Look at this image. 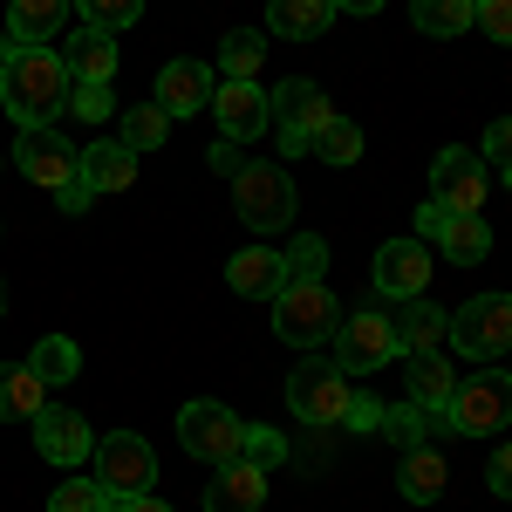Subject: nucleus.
I'll return each mask as SVG.
<instances>
[{
    "label": "nucleus",
    "mask_w": 512,
    "mask_h": 512,
    "mask_svg": "<svg viewBox=\"0 0 512 512\" xmlns=\"http://www.w3.org/2000/svg\"><path fill=\"white\" fill-rule=\"evenodd\" d=\"M233 205H239V219H246L253 233H274V226L294 219V178H287L280 164H246L233 178Z\"/></svg>",
    "instance_id": "9"
},
{
    "label": "nucleus",
    "mask_w": 512,
    "mask_h": 512,
    "mask_svg": "<svg viewBox=\"0 0 512 512\" xmlns=\"http://www.w3.org/2000/svg\"><path fill=\"white\" fill-rule=\"evenodd\" d=\"M117 512H171V506H164V499H151V492H137V499H123Z\"/></svg>",
    "instance_id": "46"
},
{
    "label": "nucleus",
    "mask_w": 512,
    "mask_h": 512,
    "mask_svg": "<svg viewBox=\"0 0 512 512\" xmlns=\"http://www.w3.org/2000/svg\"><path fill=\"white\" fill-rule=\"evenodd\" d=\"M62 198V212H89V185H69V192H55Z\"/></svg>",
    "instance_id": "45"
},
{
    "label": "nucleus",
    "mask_w": 512,
    "mask_h": 512,
    "mask_svg": "<svg viewBox=\"0 0 512 512\" xmlns=\"http://www.w3.org/2000/svg\"><path fill=\"white\" fill-rule=\"evenodd\" d=\"M485 151H492V164H499V171H512V117H499L492 130H485Z\"/></svg>",
    "instance_id": "42"
},
{
    "label": "nucleus",
    "mask_w": 512,
    "mask_h": 512,
    "mask_svg": "<svg viewBox=\"0 0 512 512\" xmlns=\"http://www.w3.org/2000/svg\"><path fill=\"white\" fill-rule=\"evenodd\" d=\"M0 308H7V287H0Z\"/></svg>",
    "instance_id": "48"
},
{
    "label": "nucleus",
    "mask_w": 512,
    "mask_h": 512,
    "mask_svg": "<svg viewBox=\"0 0 512 512\" xmlns=\"http://www.w3.org/2000/svg\"><path fill=\"white\" fill-rule=\"evenodd\" d=\"M205 164H212L219 178H239V171H246V158H239V144H233V137H219V144L205 151Z\"/></svg>",
    "instance_id": "40"
},
{
    "label": "nucleus",
    "mask_w": 512,
    "mask_h": 512,
    "mask_svg": "<svg viewBox=\"0 0 512 512\" xmlns=\"http://www.w3.org/2000/svg\"><path fill=\"white\" fill-rule=\"evenodd\" d=\"M335 14H383V0H335Z\"/></svg>",
    "instance_id": "47"
},
{
    "label": "nucleus",
    "mask_w": 512,
    "mask_h": 512,
    "mask_svg": "<svg viewBox=\"0 0 512 512\" xmlns=\"http://www.w3.org/2000/svg\"><path fill=\"white\" fill-rule=\"evenodd\" d=\"M267 21H274V35H287V41H315V35H328V21H335V0H274Z\"/></svg>",
    "instance_id": "24"
},
{
    "label": "nucleus",
    "mask_w": 512,
    "mask_h": 512,
    "mask_svg": "<svg viewBox=\"0 0 512 512\" xmlns=\"http://www.w3.org/2000/svg\"><path fill=\"white\" fill-rule=\"evenodd\" d=\"M28 369H35L48 390H55V383H76V376H82V349L69 342V335H41L35 355H28Z\"/></svg>",
    "instance_id": "28"
},
{
    "label": "nucleus",
    "mask_w": 512,
    "mask_h": 512,
    "mask_svg": "<svg viewBox=\"0 0 512 512\" xmlns=\"http://www.w3.org/2000/svg\"><path fill=\"white\" fill-rule=\"evenodd\" d=\"M287 403H294V417L301 424H342L355 403V383L349 369H328V362H308V369H294L287 376Z\"/></svg>",
    "instance_id": "11"
},
{
    "label": "nucleus",
    "mask_w": 512,
    "mask_h": 512,
    "mask_svg": "<svg viewBox=\"0 0 512 512\" xmlns=\"http://www.w3.org/2000/svg\"><path fill=\"white\" fill-rule=\"evenodd\" d=\"M512 424V376L506 369H478V376H458L451 403L431 417V437L437 431H458V437H492Z\"/></svg>",
    "instance_id": "2"
},
{
    "label": "nucleus",
    "mask_w": 512,
    "mask_h": 512,
    "mask_svg": "<svg viewBox=\"0 0 512 512\" xmlns=\"http://www.w3.org/2000/svg\"><path fill=\"white\" fill-rule=\"evenodd\" d=\"M437 253H444V260H458V267H478V260L492 253L485 219H478V212H451V219H444V233H437Z\"/></svg>",
    "instance_id": "25"
},
{
    "label": "nucleus",
    "mask_w": 512,
    "mask_h": 512,
    "mask_svg": "<svg viewBox=\"0 0 512 512\" xmlns=\"http://www.w3.org/2000/svg\"><path fill=\"white\" fill-rule=\"evenodd\" d=\"M76 7H82V21L103 28V35H117V28H130L144 14V0H76Z\"/></svg>",
    "instance_id": "37"
},
{
    "label": "nucleus",
    "mask_w": 512,
    "mask_h": 512,
    "mask_svg": "<svg viewBox=\"0 0 512 512\" xmlns=\"http://www.w3.org/2000/svg\"><path fill=\"white\" fill-rule=\"evenodd\" d=\"M48 512H117V499H110L96 478H62L55 499H48Z\"/></svg>",
    "instance_id": "33"
},
{
    "label": "nucleus",
    "mask_w": 512,
    "mask_h": 512,
    "mask_svg": "<svg viewBox=\"0 0 512 512\" xmlns=\"http://www.w3.org/2000/svg\"><path fill=\"white\" fill-rule=\"evenodd\" d=\"M444 219H451V212H444L437 198H431V205H417V239H437V233H444Z\"/></svg>",
    "instance_id": "44"
},
{
    "label": "nucleus",
    "mask_w": 512,
    "mask_h": 512,
    "mask_svg": "<svg viewBox=\"0 0 512 512\" xmlns=\"http://www.w3.org/2000/svg\"><path fill=\"white\" fill-rule=\"evenodd\" d=\"M472 7L478 0H410V21H417V28H424V35H465V28H472Z\"/></svg>",
    "instance_id": "29"
},
{
    "label": "nucleus",
    "mask_w": 512,
    "mask_h": 512,
    "mask_svg": "<svg viewBox=\"0 0 512 512\" xmlns=\"http://www.w3.org/2000/svg\"><path fill=\"white\" fill-rule=\"evenodd\" d=\"M437 492H444V458H437L431 444L403 451V499L410 506H437Z\"/></svg>",
    "instance_id": "26"
},
{
    "label": "nucleus",
    "mask_w": 512,
    "mask_h": 512,
    "mask_svg": "<svg viewBox=\"0 0 512 512\" xmlns=\"http://www.w3.org/2000/svg\"><path fill=\"white\" fill-rule=\"evenodd\" d=\"M69 110H76V117H89V123H110V82H76Z\"/></svg>",
    "instance_id": "39"
},
{
    "label": "nucleus",
    "mask_w": 512,
    "mask_h": 512,
    "mask_svg": "<svg viewBox=\"0 0 512 512\" xmlns=\"http://www.w3.org/2000/svg\"><path fill=\"white\" fill-rule=\"evenodd\" d=\"M212 110H219V137H233V144H253L274 123V103H267L260 82H219L212 89Z\"/></svg>",
    "instance_id": "14"
},
{
    "label": "nucleus",
    "mask_w": 512,
    "mask_h": 512,
    "mask_svg": "<svg viewBox=\"0 0 512 512\" xmlns=\"http://www.w3.org/2000/svg\"><path fill=\"white\" fill-rule=\"evenodd\" d=\"M226 280H233V294H246V301H274L280 287H287V267H280L274 246H246V253L226 260Z\"/></svg>",
    "instance_id": "20"
},
{
    "label": "nucleus",
    "mask_w": 512,
    "mask_h": 512,
    "mask_svg": "<svg viewBox=\"0 0 512 512\" xmlns=\"http://www.w3.org/2000/svg\"><path fill=\"white\" fill-rule=\"evenodd\" d=\"M41 410H48V383L28 362H0V417H28L35 424Z\"/></svg>",
    "instance_id": "23"
},
{
    "label": "nucleus",
    "mask_w": 512,
    "mask_h": 512,
    "mask_svg": "<svg viewBox=\"0 0 512 512\" xmlns=\"http://www.w3.org/2000/svg\"><path fill=\"white\" fill-rule=\"evenodd\" d=\"M396 321L390 308L376 301V308H362V315H342V328H335V369H349V376H369V369H383V362H396Z\"/></svg>",
    "instance_id": "7"
},
{
    "label": "nucleus",
    "mask_w": 512,
    "mask_h": 512,
    "mask_svg": "<svg viewBox=\"0 0 512 512\" xmlns=\"http://www.w3.org/2000/svg\"><path fill=\"white\" fill-rule=\"evenodd\" d=\"M280 267H287V287H294V280H321V267H328V246H321L315 233H301L287 253H280Z\"/></svg>",
    "instance_id": "35"
},
{
    "label": "nucleus",
    "mask_w": 512,
    "mask_h": 512,
    "mask_svg": "<svg viewBox=\"0 0 512 512\" xmlns=\"http://www.w3.org/2000/svg\"><path fill=\"white\" fill-rule=\"evenodd\" d=\"M472 28H485L492 41H506V48H512V0H478V7H472Z\"/></svg>",
    "instance_id": "38"
},
{
    "label": "nucleus",
    "mask_w": 512,
    "mask_h": 512,
    "mask_svg": "<svg viewBox=\"0 0 512 512\" xmlns=\"http://www.w3.org/2000/svg\"><path fill=\"white\" fill-rule=\"evenodd\" d=\"M130 178H137V151H130L123 137H103V144H82V185H89V198L123 192Z\"/></svg>",
    "instance_id": "19"
},
{
    "label": "nucleus",
    "mask_w": 512,
    "mask_h": 512,
    "mask_svg": "<svg viewBox=\"0 0 512 512\" xmlns=\"http://www.w3.org/2000/svg\"><path fill=\"white\" fill-rule=\"evenodd\" d=\"M267 103H274V117H280V151H287V158H308V151H315V130L335 117L328 96H321L308 76H287Z\"/></svg>",
    "instance_id": "10"
},
{
    "label": "nucleus",
    "mask_w": 512,
    "mask_h": 512,
    "mask_svg": "<svg viewBox=\"0 0 512 512\" xmlns=\"http://www.w3.org/2000/svg\"><path fill=\"white\" fill-rule=\"evenodd\" d=\"M212 89H219V82H212V69H205V62H164V69H158V110L171 123H178V117H198V110L212 103Z\"/></svg>",
    "instance_id": "15"
},
{
    "label": "nucleus",
    "mask_w": 512,
    "mask_h": 512,
    "mask_svg": "<svg viewBox=\"0 0 512 512\" xmlns=\"http://www.w3.org/2000/svg\"><path fill=\"white\" fill-rule=\"evenodd\" d=\"M335 328H342V308H335L328 280H294L274 294V335L287 349H321V342H335Z\"/></svg>",
    "instance_id": "3"
},
{
    "label": "nucleus",
    "mask_w": 512,
    "mask_h": 512,
    "mask_svg": "<svg viewBox=\"0 0 512 512\" xmlns=\"http://www.w3.org/2000/svg\"><path fill=\"white\" fill-rule=\"evenodd\" d=\"M342 424H349V431H383V403H376V396H355Z\"/></svg>",
    "instance_id": "41"
},
{
    "label": "nucleus",
    "mask_w": 512,
    "mask_h": 512,
    "mask_svg": "<svg viewBox=\"0 0 512 512\" xmlns=\"http://www.w3.org/2000/svg\"><path fill=\"white\" fill-rule=\"evenodd\" d=\"M35 444L48 465H82L89 451H96V437H89V424H82L76 410H41L35 417Z\"/></svg>",
    "instance_id": "17"
},
{
    "label": "nucleus",
    "mask_w": 512,
    "mask_h": 512,
    "mask_svg": "<svg viewBox=\"0 0 512 512\" xmlns=\"http://www.w3.org/2000/svg\"><path fill=\"white\" fill-rule=\"evenodd\" d=\"M383 437H390L396 451H417V444L431 437V410H417V403H396V410H383Z\"/></svg>",
    "instance_id": "34"
},
{
    "label": "nucleus",
    "mask_w": 512,
    "mask_h": 512,
    "mask_svg": "<svg viewBox=\"0 0 512 512\" xmlns=\"http://www.w3.org/2000/svg\"><path fill=\"white\" fill-rule=\"evenodd\" d=\"M506 362H512V355H506ZM506 376H512V369H506Z\"/></svg>",
    "instance_id": "49"
},
{
    "label": "nucleus",
    "mask_w": 512,
    "mask_h": 512,
    "mask_svg": "<svg viewBox=\"0 0 512 512\" xmlns=\"http://www.w3.org/2000/svg\"><path fill=\"white\" fill-rule=\"evenodd\" d=\"M89 458H96V485H103L117 506L137 499V492H151V478H158V458H151V444L137 431H110Z\"/></svg>",
    "instance_id": "8"
},
{
    "label": "nucleus",
    "mask_w": 512,
    "mask_h": 512,
    "mask_svg": "<svg viewBox=\"0 0 512 512\" xmlns=\"http://www.w3.org/2000/svg\"><path fill=\"white\" fill-rule=\"evenodd\" d=\"M390 321H396V349H403V355H437V349H444V335H451V315H437L424 294H410Z\"/></svg>",
    "instance_id": "21"
},
{
    "label": "nucleus",
    "mask_w": 512,
    "mask_h": 512,
    "mask_svg": "<svg viewBox=\"0 0 512 512\" xmlns=\"http://www.w3.org/2000/svg\"><path fill=\"white\" fill-rule=\"evenodd\" d=\"M14 164H21V178L41 185V192H69V185H82V144H69L55 123L21 130V137H14Z\"/></svg>",
    "instance_id": "4"
},
{
    "label": "nucleus",
    "mask_w": 512,
    "mask_h": 512,
    "mask_svg": "<svg viewBox=\"0 0 512 512\" xmlns=\"http://www.w3.org/2000/svg\"><path fill=\"white\" fill-rule=\"evenodd\" d=\"M431 267H437V253L424 239H383L376 246V294L383 301H410V294L431 287Z\"/></svg>",
    "instance_id": "12"
},
{
    "label": "nucleus",
    "mask_w": 512,
    "mask_h": 512,
    "mask_svg": "<svg viewBox=\"0 0 512 512\" xmlns=\"http://www.w3.org/2000/svg\"><path fill=\"white\" fill-rule=\"evenodd\" d=\"M239 458H246V465H260V472L274 478V465L287 458V437L267 431V424H246V444H239Z\"/></svg>",
    "instance_id": "36"
},
{
    "label": "nucleus",
    "mask_w": 512,
    "mask_h": 512,
    "mask_svg": "<svg viewBox=\"0 0 512 512\" xmlns=\"http://www.w3.org/2000/svg\"><path fill=\"white\" fill-rule=\"evenodd\" d=\"M69 96H76V76H69V62L55 48H14L0 35V103H7V117L21 130L55 123L69 110Z\"/></svg>",
    "instance_id": "1"
},
{
    "label": "nucleus",
    "mask_w": 512,
    "mask_h": 512,
    "mask_svg": "<svg viewBox=\"0 0 512 512\" xmlns=\"http://www.w3.org/2000/svg\"><path fill=\"white\" fill-rule=\"evenodd\" d=\"M178 444L192 451L198 465H212V472H219V465H233V458H239L246 424H239L226 403H205V396H198V403H185V410H178Z\"/></svg>",
    "instance_id": "6"
},
{
    "label": "nucleus",
    "mask_w": 512,
    "mask_h": 512,
    "mask_svg": "<svg viewBox=\"0 0 512 512\" xmlns=\"http://www.w3.org/2000/svg\"><path fill=\"white\" fill-rule=\"evenodd\" d=\"M164 130H171V117H164L158 103H137V110H123V144H130V151H158L164 144Z\"/></svg>",
    "instance_id": "32"
},
{
    "label": "nucleus",
    "mask_w": 512,
    "mask_h": 512,
    "mask_svg": "<svg viewBox=\"0 0 512 512\" xmlns=\"http://www.w3.org/2000/svg\"><path fill=\"white\" fill-rule=\"evenodd\" d=\"M458 355L472 362H492V355H512V294H478L451 315V335H444Z\"/></svg>",
    "instance_id": "5"
},
{
    "label": "nucleus",
    "mask_w": 512,
    "mask_h": 512,
    "mask_svg": "<svg viewBox=\"0 0 512 512\" xmlns=\"http://www.w3.org/2000/svg\"><path fill=\"white\" fill-rule=\"evenodd\" d=\"M62 62H69V76H76V82H110V76H117V41L103 35V28H76Z\"/></svg>",
    "instance_id": "22"
},
{
    "label": "nucleus",
    "mask_w": 512,
    "mask_h": 512,
    "mask_svg": "<svg viewBox=\"0 0 512 512\" xmlns=\"http://www.w3.org/2000/svg\"><path fill=\"white\" fill-rule=\"evenodd\" d=\"M308 158H328V164H355L362 158V123H349V117H328L315 130V151Z\"/></svg>",
    "instance_id": "31"
},
{
    "label": "nucleus",
    "mask_w": 512,
    "mask_h": 512,
    "mask_svg": "<svg viewBox=\"0 0 512 512\" xmlns=\"http://www.w3.org/2000/svg\"><path fill=\"white\" fill-rule=\"evenodd\" d=\"M260 62H267V41L253 35V28H233V35L219 41V69H226V82H253Z\"/></svg>",
    "instance_id": "30"
},
{
    "label": "nucleus",
    "mask_w": 512,
    "mask_h": 512,
    "mask_svg": "<svg viewBox=\"0 0 512 512\" xmlns=\"http://www.w3.org/2000/svg\"><path fill=\"white\" fill-rule=\"evenodd\" d=\"M451 390H458V376H451L437 355H410V403H417V410L437 417V410L451 403Z\"/></svg>",
    "instance_id": "27"
},
{
    "label": "nucleus",
    "mask_w": 512,
    "mask_h": 512,
    "mask_svg": "<svg viewBox=\"0 0 512 512\" xmlns=\"http://www.w3.org/2000/svg\"><path fill=\"white\" fill-rule=\"evenodd\" d=\"M69 14H76V0H14L7 7V41L14 48H41V41H55L69 28Z\"/></svg>",
    "instance_id": "18"
},
{
    "label": "nucleus",
    "mask_w": 512,
    "mask_h": 512,
    "mask_svg": "<svg viewBox=\"0 0 512 512\" xmlns=\"http://www.w3.org/2000/svg\"><path fill=\"white\" fill-rule=\"evenodd\" d=\"M485 478H492L499 499H512V444H506V451H492V472H485Z\"/></svg>",
    "instance_id": "43"
},
{
    "label": "nucleus",
    "mask_w": 512,
    "mask_h": 512,
    "mask_svg": "<svg viewBox=\"0 0 512 512\" xmlns=\"http://www.w3.org/2000/svg\"><path fill=\"white\" fill-rule=\"evenodd\" d=\"M506 178H512V171H506Z\"/></svg>",
    "instance_id": "50"
},
{
    "label": "nucleus",
    "mask_w": 512,
    "mask_h": 512,
    "mask_svg": "<svg viewBox=\"0 0 512 512\" xmlns=\"http://www.w3.org/2000/svg\"><path fill=\"white\" fill-rule=\"evenodd\" d=\"M485 158L478 151H437L431 164V198L444 205V212H478L485 205Z\"/></svg>",
    "instance_id": "13"
},
{
    "label": "nucleus",
    "mask_w": 512,
    "mask_h": 512,
    "mask_svg": "<svg viewBox=\"0 0 512 512\" xmlns=\"http://www.w3.org/2000/svg\"><path fill=\"white\" fill-rule=\"evenodd\" d=\"M260 506H267V472L246 458L219 465V478L205 485V512H260Z\"/></svg>",
    "instance_id": "16"
}]
</instances>
